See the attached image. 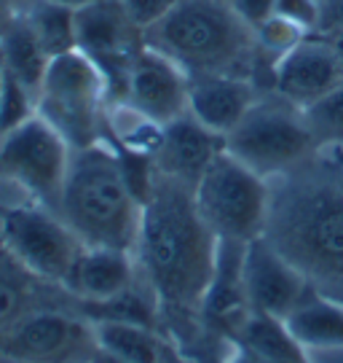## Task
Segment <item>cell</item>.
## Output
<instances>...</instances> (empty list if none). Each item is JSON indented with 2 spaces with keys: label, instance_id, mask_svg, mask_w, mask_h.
Here are the masks:
<instances>
[{
  "label": "cell",
  "instance_id": "6da1fadb",
  "mask_svg": "<svg viewBox=\"0 0 343 363\" xmlns=\"http://www.w3.org/2000/svg\"><path fill=\"white\" fill-rule=\"evenodd\" d=\"M220 240L204 223L193 189L156 169V183L142 205L134 259L158 298L161 318L202 323V304L217 267Z\"/></svg>",
  "mask_w": 343,
  "mask_h": 363
},
{
  "label": "cell",
  "instance_id": "7a4b0ae2",
  "mask_svg": "<svg viewBox=\"0 0 343 363\" xmlns=\"http://www.w3.org/2000/svg\"><path fill=\"white\" fill-rule=\"evenodd\" d=\"M268 183L263 237L317 294L343 301V162L319 151Z\"/></svg>",
  "mask_w": 343,
  "mask_h": 363
},
{
  "label": "cell",
  "instance_id": "3957f363",
  "mask_svg": "<svg viewBox=\"0 0 343 363\" xmlns=\"http://www.w3.org/2000/svg\"><path fill=\"white\" fill-rule=\"evenodd\" d=\"M57 213L83 245L134 253L142 202L129 189L107 140L73 151Z\"/></svg>",
  "mask_w": 343,
  "mask_h": 363
},
{
  "label": "cell",
  "instance_id": "277c9868",
  "mask_svg": "<svg viewBox=\"0 0 343 363\" xmlns=\"http://www.w3.org/2000/svg\"><path fill=\"white\" fill-rule=\"evenodd\" d=\"M142 43L172 57L185 73H233L252 81L257 62L255 33L226 0H180L142 33Z\"/></svg>",
  "mask_w": 343,
  "mask_h": 363
},
{
  "label": "cell",
  "instance_id": "5b68a950",
  "mask_svg": "<svg viewBox=\"0 0 343 363\" xmlns=\"http://www.w3.org/2000/svg\"><path fill=\"white\" fill-rule=\"evenodd\" d=\"M107 113V78L89 54L73 49L54 57L38 91V116L46 118L76 151L105 140Z\"/></svg>",
  "mask_w": 343,
  "mask_h": 363
},
{
  "label": "cell",
  "instance_id": "8992f818",
  "mask_svg": "<svg viewBox=\"0 0 343 363\" xmlns=\"http://www.w3.org/2000/svg\"><path fill=\"white\" fill-rule=\"evenodd\" d=\"M226 151L266 181L301 167L319 154L303 111L279 94L255 100L247 116L226 135Z\"/></svg>",
  "mask_w": 343,
  "mask_h": 363
},
{
  "label": "cell",
  "instance_id": "52a82bcc",
  "mask_svg": "<svg viewBox=\"0 0 343 363\" xmlns=\"http://www.w3.org/2000/svg\"><path fill=\"white\" fill-rule=\"evenodd\" d=\"M204 223L220 242H252L266 232L271 183L244 167L228 151L207 167L193 189Z\"/></svg>",
  "mask_w": 343,
  "mask_h": 363
},
{
  "label": "cell",
  "instance_id": "ba28073f",
  "mask_svg": "<svg viewBox=\"0 0 343 363\" xmlns=\"http://www.w3.org/2000/svg\"><path fill=\"white\" fill-rule=\"evenodd\" d=\"M70 159V143L38 113L0 135V178L51 210L59 205Z\"/></svg>",
  "mask_w": 343,
  "mask_h": 363
},
{
  "label": "cell",
  "instance_id": "9c48e42d",
  "mask_svg": "<svg viewBox=\"0 0 343 363\" xmlns=\"http://www.w3.org/2000/svg\"><path fill=\"white\" fill-rule=\"evenodd\" d=\"M0 245L27 272L59 288L86 247L57 210L38 202L22 208H0Z\"/></svg>",
  "mask_w": 343,
  "mask_h": 363
},
{
  "label": "cell",
  "instance_id": "30bf717a",
  "mask_svg": "<svg viewBox=\"0 0 343 363\" xmlns=\"http://www.w3.org/2000/svg\"><path fill=\"white\" fill-rule=\"evenodd\" d=\"M97 350V325L78 312V304H62L30 312L0 355L8 363H89Z\"/></svg>",
  "mask_w": 343,
  "mask_h": 363
},
{
  "label": "cell",
  "instance_id": "8fae6325",
  "mask_svg": "<svg viewBox=\"0 0 343 363\" xmlns=\"http://www.w3.org/2000/svg\"><path fill=\"white\" fill-rule=\"evenodd\" d=\"M113 105H127L156 127L188 113V73L148 43L134 52Z\"/></svg>",
  "mask_w": 343,
  "mask_h": 363
},
{
  "label": "cell",
  "instance_id": "7c38bea8",
  "mask_svg": "<svg viewBox=\"0 0 343 363\" xmlns=\"http://www.w3.org/2000/svg\"><path fill=\"white\" fill-rule=\"evenodd\" d=\"M76 38L78 49L102 67L113 105L129 62L142 46V30L132 22L121 0H97L76 9Z\"/></svg>",
  "mask_w": 343,
  "mask_h": 363
},
{
  "label": "cell",
  "instance_id": "4fadbf2b",
  "mask_svg": "<svg viewBox=\"0 0 343 363\" xmlns=\"http://www.w3.org/2000/svg\"><path fill=\"white\" fill-rule=\"evenodd\" d=\"M242 280L250 310L279 318V320H287V315L311 291L303 274L266 237H257L244 245Z\"/></svg>",
  "mask_w": 343,
  "mask_h": 363
},
{
  "label": "cell",
  "instance_id": "5bb4252c",
  "mask_svg": "<svg viewBox=\"0 0 343 363\" xmlns=\"http://www.w3.org/2000/svg\"><path fill=\"white\" fill-rule=\"evenodd\" d=\"M343 84V62L335 46L325 38H303L274 60L271 89L281 100L306 108Z\"/></svg>",
  "mask_w": 343,
  "mask_h": 363
},
{
  "label": "cell",
  "instance_id": "9a60e30c",
  "mask_svg": "<svg viewBox=\"0 0 343 363\" xmlns=\"http://www.w3.org/2000/svg\"><path fill=\"white\" fill-rule=\"evenodd\" d=\"M223 151H226V138L207 130L202 121L185 113L161 127L153 148V162L161 175L196 189L207 167Z\"/></svg>",
  "mask_w": 343,
  "mask_h": 363
},
{
  "label": "cell",
  "instance_id": "2e32d148",
  "mask_svg": "<svg viewBox=\"0 0 343 363\" xmlns=\"http://www.w3.org/2000/svg\"><path fill=\"white\" fill-rule=\"evenodd\" d=\"M140 267L134 253L115 247L86 245L76 259L62 288L76 304H105L110 298L124 296L140 283Z\"/></svg>",
  "mask_w": 343,
  "mask_h": 363
},
{
  "label": "cell",
  "instance_id": "e0dca14e",
  "mask_svg": "<svg viewBox=\"0 0 343 363\" xmlns=\"http://www.w3.org/2000/svg\"><path fill=\"white\" fill-rule=\"evenodd\" d=\"M257 100L255 84L233 73H188V113L207 130L228 135Z\"/></svg>",
  "mask_w": 343,
  "mask_h": 363
},
{
  "label": "cell",
  "instance_id": "ac0fdd59",
  "mask_svg": "<svg viewBox=\"0 0 343 363\" xmlns=\"http://www.w3.org/2000/svg\"><path fill=\"white\" fill-rule=\"evenodd\" d=\"M62 291L64 288L51 286L33 272H27L25 267L0 245V350H3L8 334L30 312L40 310V307L67 304V301H62V296H57ZM70 304H76V301H70Z\"/></svg>",
  "mask_w": 343,
  "mask_h": 363
},
{
  "label": "cell",
  "instance_id": "d6986e66",
  "mask_svg": "<svg viewBox=\"0 0 343 363\" xmlns=\"http://www.w3.org/2000/svg\"><path fill=\"white\" fill-rule=\"evenodd\" d=\"M284 323L306 352H343V301L311 288Z\"/></svg>",
  "mask_w": 343,
  "mask_h": 363
},
{
  "label": "cell",
  "instance_id": "ffe728a7",
  "mask_svg": "<svg viewBox=\"0 0 343 363\" xmlns=\"http://www.w3.org/2000/svg\"><path fill=\"white\" fill-rule=\"evenodd\" d=\"M94 325L102 350L115 352L132 363H180L172 342L158 331V325L127 320H97Z\"/></svg>",
  "mask_w": 343,
  "mask_h": 363
},
{
  "label": "cell",
  "instance_id": "44dd1931",
  "mask_svg": "<svg viewBox=\"0 0 343 363\" xmlns=\"http://www.w3.org/2000/svg\"><path fill=\"white\" fill-rule=\"evenodd\" d=\"M0 62L6 73L19 78L27 89L38 94L51 57L38 40L35 30L30 27L25 13H13L0 30Z\"/></svg>",
  "mask_w": 343,
  "mask_h": 363
},
{
  "label": "cell",
  "instance_id": "7402d4cb",
  "mask_svg": "<svg viewBox=\"0 0 343 363\" xmlns=\"http://www.w3.org/2000/svg\"><path fill=\"white\" fill-rule=\"evenodd\" d=\"M233 345L250 350L263 363H293L308 358V352L298 345V339L290 334L284 320L271 318V315H260V312H252L247 318V323L242 325Z\"/></svg>",
  "mask_w": 343,
  "mask_h": 363
},
{
  "label": "cell",
  "instance_id": "603a6c76",
  "mask_svg": "<svg viewBox=\"0 0 343 363\" xmlns=\"http://www.w3.org/2000/svg\"><path fill=\"white\" fill-rule=\"evenodd\" d=\"M25 16L51 60L78 49L76 9L54 3V0H33V6L25 11Z\"/></svg>",
  "mask_w": 343,
  "mask_h": 363
},
{
  "label": "cell",
  "instance_id": "cb8c5ba5",
  "mask_svg": "<svg viewBox=\"0 0 343 363\" xmlns=\"http://www.w3.org/2000/svg\"><path fill=\"white\" fill-rule=\"evenodd\" d=\"M301 111L319 151H343V84Z\"/></svg>",
  "mask_w": 343,
  "mask_h": 363
},
{
  "label": "cell",
  "instance_id": "d4e9b609",
  "mask_svg": "<svg viewBox=\"0 0 343 363\" xmlns=\"http://www.w3.org/2000/svg\"><path fill=\"white\" fill-rule=\"evenodd\" d=\"M38 113V94L27 89L19 78L3 70V89H0V135L25 124Z\"/></svg>",
  "mask_w": 343,
  "mask_h": 363
},
{
  "label": "cell",
  "instance_id": "484cf974",
  "mask_svg": "<svg viewBox=\"0 0 343 363\" xmlns=\"http://www.w3.org/2000/svg\"><path fill=\"white\" fill-rule=\"evenodd\" d=\"M277 16L287 19L303 33H311L322 25V3L319 0H279Z\"/></svg>",
  "mask_w": 343,
  "mask_h": 363
},
{
  "label": "cell",
  "instance_id": "4316f807",
  "mask_svg": "<svg viewBox=\"0 0 343 363\" xmlns=\"http://www.w3.org/2000/svg\"><path fill=\"white\" fill-rule=\"evenodd\" d=\"M127 6L132 22L140 27L142 33L153 27L156 22H161L166 13L178 6L180 0H121Z\"/></svg>",
  "mask_w": 343,
  "mask_h": 363
},
{
  "label": "cell",
  "instance_id": "83f0119b",
  "mask_svg": "<svg viewBox=\"0 0 343 363\" xmlns=\"http://www.w3.org/2000/svg\"><path fill=\"white\" fill-rule=\"evenodd\" d=\"M226 3L231 6V11L255 33L257 27L266 25L271 16H277V3L279 0H226Z\"/></svg>",
  "mask_w": 343,
  "mask_h": 363
},
{
  "label": "cell",
  "instance_id": "f1b7e54d",
  "mask_svg": "<svg viewBox=\"0 0 343 363\" xmlns=\"http://www.w3.org/2000/svg\"><path fill=\"white\" fill-rule=\"evenodd\" d=\"M223 363H263L257 355H252L250 350H244L239 345H231V355Z\"/></svg>",
  "mask_w": 343,
  "mask_h": 363
},
{
  "label": "cell",
  "instance_id": "f546056e",
  "mask_svg": "<svg viewBox=\"0 0 343 363\" xmlns=\"http://www.w3.org/2000/svg\"><path fill=\"white\" fill-rule=\"evenodd\" d=\"M89 363H132L127 361V358H121V355H115V352H107V350H97L94 352V358H91Z\"/></svg>",
  "mask_w": 343,
  "mask_h": 363
},
{
  "label": "cell",
  "instance_id": "4dcf8cb0",
  "mask_svg": "<svg viewBox=\"0 0 343 363\" xmlns=\"http://www.w3.org/2000/svg\"><path fill=\"white\" fill-rule=\"evenodd\" d=\"M13 16V11H11V6H8V0H0V30L6 27V22Z\"/></svg>",
  "mask_w": 343,
  "mask_h": 363
},
{
  "label": "cell",
  "instance_id": "1f68e13d",
  "mask_svg": "<svg viewBox=\"0 0 343 363\" xmlns=\"http://www.w3.org/2000/svg\"><path fill=\"white\" fill-rule=\"evenodd\" d=\"M330 43L335 46V52H338V57H341V62H343V27H335V38H332Z\"/></svg>",
  "mask_w": 343,
  "mask_h": 363
},
{
  "label": "cell",
  "instance_id": "d6a6232c",
  "mask_svg": "<svg viewBox=\"0 0 343 363\" xmlns=\"http://www.w3.org/2000/svg\"><path fill=\"white\" fill-rule=\"evenodd\" d=\"M54 3H62V6H70V9H83V6L97 3V0H54Z\"/></svg>",
  "mask_w": 343,
  "mask_h": 363
},
{
  "label": "cell",
  "instance_id": "836d02e7",
  "mask_svg": "<svg viewBox=\"0 0 343 363\" xmlns=\"http://www.w3.org/2000/svg\"><path fill=\"white\" fill-rule=\"evenodd\" d=\"M0 89H3V62H0Z\"/></svg>",
  "mask_w": 343,
  "mask_h": 363
},
{
  "label": "cell",
  "instance_id": "e575fe53",
  "mask_svg": "<svg viewBox=\"0 0 343 363\" xmlns=\"http://www.w3.org/2000/svg\"><path fill=\"white\" fill-rule=\"evenodd\" d=\"M293 363H311V355H308V358H306V361H293Z\"/></svg>",
  "mask_w": 343,
  "mask_h": 363
},
{
  "label": "cell",
  "instance_id": "d590c367",
  "mask_svg": "<svg viewBox=\"0 0 343 363\" xmlns=\"http://www.w3.org/2000/svg\"><path fill=\"white\" fill-rule=\"evenodd\" d=\"M0 363H8V361H6V358H0Z\"/></svg>",
  "mask_w": 343,
  "mask_h": 363
}]
</instances>
